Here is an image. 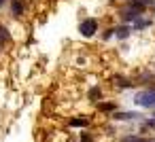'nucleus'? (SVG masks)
Returning a JSON list of instances; mask_svg holds the SVG:
<instances>
[{"mask_svg":"<svg viewBox=\"0 0 155 142\" xmlns=\"http://www.w3.org/2000/svg\"><path fill=\"white\" fill-rule=\"evenodd\" d=\"M81 142H94V138H91V134H87V131H83V134H81Z\"/></svg>","mask_w":155,"mask_h":142,"instance_id":"obj_17","label":"nucleus"},{"mask_svg":"<svg viewBox=\"0 0 155 142\" xmlns=\"http://www.w3.org/2000/svg\"><path fill=\"white\" fill-rule=\"evenodd\" d=\"M113 36H115V28H108V30H104L102 40H108V38H113Z\"/></svg>","mask_w":155,"mask_h":142,"instance_id":"obj_16","label":"nucleus"},{"mask_svg":"<svg viewBox=\"0 0 155 142\" xmlns=\"http://www.w3.org/2000/svg\"><path fill=\"white\" fill-rule=\"evenodd\" d=\"M98 30H100V21H98L96 17H85V19L79 24V34H81L83 38H91V36H96Z\"/></svg>","mask_w":155,"mask_h":142,"instance_id":"obj_3","label":"nucleus"},{"mask_svg":"<svg viewBox=\"0 0 155 142\" xmlns=\"http://www.w3.org/2000/svg\"><path fill=\"white\" fill-rule=\"evenodd\" d=\"M110 81H113V87H117V89H132V87L136 85L134 81H130V79L123 76V74H115Z\"/></svg>","mask_w":155,"mask_h":142,"instance_id":"obj_6","label":"nucleus"},{"mask_svg":"<svg viewBox=\"0 0 155 142\" xmlns=\"http://www.w3.org/2000/svg\"><path fill=\"white\" fill-rule=\"evenodd\" d=\"M5 2H7V0H0V7H2V5H5Z\"/></svg>","mask_w":155,"mask_h":142,"instance_id":"obj_18","label":"nucleus"},{"mask_svg":"<svg viewBox=\"0 0 155 142\" xmlns=\"http://www.w3.org/2000/svg\"><path fill=\"white\" fill-rule=\"evenodd\" d=\"M153 72H155V62H153Z\"/></svg>","mask_w":155,"mask_h":142,"instance_id":"obj_19","label":"nucleus"},{"mask_svg":"<svg viewBox=\"0 0 155 142\" xmlns=\"http://www.w3.org/2000/svg\"><path fill=\"white\" fill-rule=\"evenodd\" d=\"M91 123V119L87 117V115H77V117H72V119H68V127H87Z\"/></svg>","mask_w":155,"mask_h":142,"instance_id":"obj_9","label":"nucleus"},{"mask_svg":"<svg viewBox=\"0 0 155 142\" xmlns=\"http://www.w3.org/2000/svg\"><path fill=\"white\" fill-rule=\"evenodd\" d=\"M119 142H155L153 138H144V136H136V134H132V136H123Z\"/></svg>","mask_w":155,"mask_h":142,"instance_id":"obj_11","label":"nucleus"},{"mask_svg":"<svg viewBox=\"0 0 155 142\" xmlns=\"http://www.w3.org/2000/svg\"><path fill=\"white\" fill-rule=\"evenodd\" d=\"M140 127H142V129H155V117H149V119L144 117V119L140 121Z\"/></svg>","mask_w":155,"mask_h":142,"instance_id":"obj_14","label":"nucleus"},{"mask_svg":"<svg viewBox=\"0 0 155 142\" xmlns=\"http://www.w3.org/2000/svg\"><path fill=\"white\" fill-rule=\"evenodd\" d=\"M11 43V32L5 28V26H0V47H5Z\"/></svg>","mask_w":155,"mask_h":142,"instance_id":"obj_12","label":"nucleus"},{"mask_svg":"<svg viewBox=\"0 0 155 142\" xmlns=\"http://www.w3.org/2000/svg\"><path fill=\"white\" fill-rule=\"evenodd\" d=\"M151 26H153V17H144V15H140V17L132 24L134 32H142V30H147V28H151Z\"/></svg>","mask_w":155,"mask_h":142,"instance_id":"obj_8","label":"nucleus"},{"mask_svg":"<svg viewBox=\"0 0 155 142\" xmlns=\"http://www.w3.org/2000/svg\"><path fill=\"white\" fill-rule=\"evenodd\" d=\"M132 102H134L136 106H140V108L153 110V108H155V85H149L147 89L136 91L134 98H132Z\"/></svg>","mask_w":155,"mask_h":142,"instance_id":"obj_2","label":"nucleus"},{"mask_svg":"<svg viewBox=\"0 0 155 142\" xmlns=\"http://www.w3.org/2000/svg\"><path fill=\"white\" fill-rule=\"evenodd\" d=\"M102 98H104V91H102L100 85H94V87L87 89V100H89V102H100Z\"/></svg>","mask_w":155,"mask_h":142,"instance_id":"obj_10","label":"nucleus"},{"mask_svg":"<svg viewBox=\"0 0 155 142\" xmlns=\"http://www.w3.org/2000/svg\"><path fill=\"white\" fill-rule=\"evenodd\" d=\"M153 117H155V108H153Z\"/></svg>","mask_w":155,"mask_h":142,"instance_id":"obj_20","label":"nucleus"},{"mask_svg":"<svg viewBox=\"0 0 155 142\" xmlns=\"http://www.w3.org/2000/svg\"><path fill=\"white\" fill-rule=\"evenodd\" d=\"M113 119H115V121H142L144 115H140V112H123V110H115V112H113Z\"/></svg>","mask_w":155,"mask_h":142,"instance_id":"obj_4","label":"nucleus"},{"mask_svg":"<svg viewBox=\"0 0 155 142\" xmlns=\"http://www.w3.org/2000/svg\"><path fill=\"white\" fill-rule=\"evenodd\" d=\"M98 108L102 112H115L117 110V102H98Z\"/></svg>","mask_w":155,"mask_h":142,"instance_id":"obj_13","label":"nucleus"},{"mask_svg":"<svg viewBox=\"0 0 155 142\" xmlns=\"http://www.w3.org/2000/svg\"><path fill=\"white\" fill-rule=\"evenodd\" d=\"M140 15H144V9H140L138 5H134L132 0H127V2H123L119 9H117V17H119V21L121 24H134Z\"/></svg>","mask_w":155,"mask_h":142,"instance_id":"obj_1","label":"nucleus"},{"mask_svg":"<svg viewBox=\"0 0 155 142\" xmlns=\"http://www.w3.org/2000/svg\"><path fill=\"white\" fill-rule=\"evenodd\" d=\"M11 15L15 19L26 15V0H11Z\"/></svg>","mask_w":155,"mask_h":142,"instance_id":"obj_7","label":"nucleus"},{"mask_svg":"<svg viewBox=\"0 0 155 142\" xmlns=\"http://www.w3.org/2000/svg\"><path fill=\"white\" fill-rule=\"evenodd\" d=\"M132 32H134V28H132L130 24H119V26H115V38H117V40H127V38L132 36Z\"/></svg>","mask_w":155,"mask_h":142,"instance_id":"obj_5","label":"nucleus"},{"mask_svg":"<svg viewBox=\"0 0 155 142\" xmlns=\"http://www.w3.org/2000/svg\"><path fill=\"white\" fill-rule=\"evenodd\" d=\"M132 2H134V5H138V7H140V9H144V11H147V9H151V7H155V0H132Z\"/></svg>","mask_w":155,"mask_h":142,"instance_id":"obj_15","label":"nucleus"}]
</instances>
